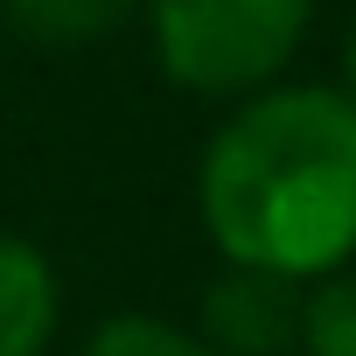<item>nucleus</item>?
Returning <instances> with one entry per match:
<instances>
[{
    "mask_svg": "<svg viewBox=\"0 0 356 356\" xmlns=\"http://www.w3.org/2000/svg\"><path fill=\"white\" fill-rule=\"evenodd\" d=\"M196 210L231 266L335 273L356 252V105L321 84L259 91L203 147Z\"/></svg>",
    "mask_w": 356,
    "mask_h": 356,
    "instance_id": "f257e3e1",
    "label": "nucleus"
},
{
    "mask_svg": "<svg viewBox=\"0 0 356 356\" xmlns=\"http://www.w3.org/2000/svg\"><path fill=\"white\" fill-rule=\"evenodd\" d=\"M307 8L314 0H147V22L161 70L182 91L238 98L286 70L307 35Z\"/></svg>",
    "mask_w": 356,
    "mask_h": 356,
    "instance_id": "f03ea898",
    "label": "nucleus"
},
{
    "mask_svg": "<svg viewBox=\"0 0 356 356\" xmlns=\"http://www.w3.org/2000/svg\"><path fill=\"white\" fill-rule=\"evenodd\" d=\"M300 300H307V280L224 259V280H210L203 293V342L217 356H280L300 335Z\"/></svg>",
    "mask_w": 356,
    "mask_h": 356,
    "instance_id": "7ed1b4c3",
    "label": "nucleus"
},
{
    "mask_svg": "<svg viewBox=\"0 0 356 356\" xmlns=\"http://www.w3.org/2000/svg\"><path fill=\"white\" fill-rule=\"evenodd\" d=\"M63 293H56V266L29 245L0 231V356H42L56 335Z\"/></svg>",
    "mask_w": 356,
    "mask_h": 356,
    "instance_id": "20e7f679",
    "label": "nucleus"
},
{
    "mask_svg": "<svg viewBox=\"0 0 356 356\" xmlns=\"http://www.w3.org/2000/svg\"><path fill=\"white\" fill-rule=\"evenodd\" d=\"M8 22L29 35V42H49V49H77V42H98L112 29H126L140 15V0H0Z\"/></svg>",
    "mask_w": 356,
    "mask_h": 356,
    "instance_id": "39448f33",
    "label": "nucleus"
},
{
    "mask_svg": "<svg viewBox=\"0 0 356 356\" xmlns=\"http://www.w3.org/2000/svg\"><path fill=\"white\" fill-rule=\"evenodd\" d=\"M77 356H217V349L175 321H154V314H112L91 328V342Z\"/></svg>",
    "mask_w": 356,
    "mask_h": 356,
    "instance_id": "423d86ee",
    "label": "nucleus"
},
{
    "mask_svg": "<svg viewBox=\"0 0 356 356\" xmlns=\"http://www.w3.org/2000/svg\"><path fill=\"white\" fill-rule=\"evenodd\" d=\"M300 356H356V280H328L300 300Z\"/></svg>",
    "mask_w": 356,
    "mask_h": 356,
    "instance_id": "0eeeda50",
    "label": "nucleus"
},
{
    "mask_svg": "<svg viewBox=\"0 0 356 356\" xmlns=\"http://www.w3.org/2000/svg\"><path fill=\"white\" fill-rule=\"evenodd\" d=\"M342 98L356 105V29H349V49H342Z\"/></svg>",
    "mask_w": 356,
    "mask_h": 356,
    "instance_id": "6e6552de",
    "label": "nucleus"
}]
</instances>
